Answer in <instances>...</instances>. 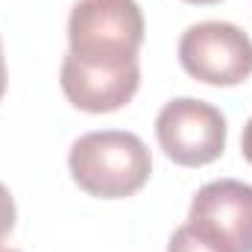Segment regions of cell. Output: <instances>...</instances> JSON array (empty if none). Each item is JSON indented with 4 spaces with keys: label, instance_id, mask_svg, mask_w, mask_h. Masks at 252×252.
<instances>
[{
    "label": "cell",
    "instance_id": "obj_1",
    "mask_svg": "<svg viewBox=\"0 0 252 252\" xmlns=\"http://www.w3.org/2000/svg\"><path fill=\"white\" fill-rule=\"evenodd\" d=\"M67 167L85 193L100 199H124L147 185L153 173V156L135 132L103 129L70 144Z\"/></svg>",
    "mask_w": 252,
    "mask_h": 252
},
{
    "label": "cell",
    "instance_id": "obj_2",
    "mask_svg": "<svg viewBox=\"0 0 252 252\" xmlns=\"http://www.w3.org/2000/svg\"><path fill=\"white\" fill-rule=\"evenodd\" d=\"M67 56L91 64H132L144 44L135 0H76L67 18Z\"/></svg>",
    "mask_w": 252,
    "mask_h": 252
},
{
    "label": "cell",
    "instance_id": "obj_3",
    "mask_svg": "<svg viewBox=\"0 0 252 252\" xmlns=\"http://www.w3.org/2000/svg\"><path fill=\"white\" fill-rule=\"evenodd\" d=\"M179 62L196 82L241 85L252 76V38L229 21H202L182 32Z\"/></svg>",
    "mask_w": 252,
    "mask_h": 252
},
{
    "label": "cell",
    "instance_id": "obj_4",
    "mask_svg": "<svg viewBox=\"0 0 252 252\" xmlns=\"http://www.w3.org/2000/svg\"><path fill=\"white\" fill-rule=\"evenodd\" d=\"M156 138L164 156L182 167H202L226 150V118L205 100L176 97L156 118Z\"/></svg>",
    "mask_w": 252,
    "mask_h": 252
},
{
    "label": "cell",
    "instance_id": "obj_5",
    "mask_svg": "<svg viewBox=\"0 0 252 252\" xmlns=\"http://www.w3.org/2000/svg\"><path fill=\"white\" fill-rule=\"evenodd\" d=\"M188 223L229 252H252V185L238 179L202 185L190 199Z\"/></svg>",
    "mask_w": 252,
    "mask_h": 252
},
{
    "label": "cell",
    "instance_id": "obj_6",
    "mask_svg": "<svg viewBox=\"0 0 252 252\" xmlns=\"http://www.w3.org/2000/svg\"><path fill=\"white\" fill-rule=\"evenodd\" d=\"M167 252H229L223 244H217L211 235H205L202 229H196L193 223H185L173 232Z\"/></svg>",
    "mask_w": 252,
    "mask_h": 252
},
{
    "label": "cell",
    "instance_id": "obj_7",
    "mask_svg": "<svg viewBox=\"0 0 252 252\" xmlns=\"http://www.w3.org/2000/svg\"><path fill=\"white\" fill-rule=\"evenodd\" d=\"M15 199H12V193H9V188L0 182V241L15 229Z\"/></svg>",
    "mask_w": 252,
    "mask_h": 252
},
{
    "label": "cell",
    "instance_id": "obj_8",
    "mask_svg": "<svg viewBox=\"0 0 252 252\" xmlns=\"http://www.w3.org/2000/svg\"><path fill=\"white\" fill-rule=\"evenodd\" d=\"M241 150H244V158L252 164V118L250 124L244 126V138H241Z\"/></svg>",
    "mask_w": 252,
    "mask_h": 252
},
{
    "label": "cell",
    "instance_id": "obj_9",
    "mask_svg": "<svg viewBox=\"0 0 252 252\" xmlns=\"http://www.w3.org/2000/svg\"><path fill=\"white\" fill-rule=\"evenodd\" d=\"M6 59H3V44H0V100H3V94H6Z\"/></svg>",
    "mask_w": 252,
    "mask_h": 252
},
{
    "label": "cell",
    "instance_id": "obj_10",
    "mask_svg": "<svg viewBox=\"0 0 252 252\" xmlns=\"http://www.w3.org/2000/svg\"><path fill=\"white\" fill-rule=\"evenodd\" d=\"M185 3H196V6H211V3H220V0H185Z\"/></svg>",
    "mask_w": 252,
    "mask_h": 252
},
{
    "label": "cell",
    "instance_id": "obj_11",
    "mask_svg": "<svg viewBox=\"0 0 252 252\" xmlns=\"http://www.w3.org/2000/svg\"><path fill=\"white\" fill-rule=\"evenodd\" d=\"M0 252H18V250H0Z\"/></svg>",
    "mask_w": 252,
    "mask_h": 252
}]
</instances>
